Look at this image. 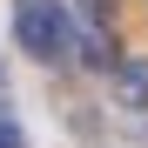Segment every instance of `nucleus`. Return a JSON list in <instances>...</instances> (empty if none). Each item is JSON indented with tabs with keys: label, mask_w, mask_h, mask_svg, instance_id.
Returning a JSON list of instances; mask_svg holds the SVG:
<instances>
[{
	"label": "nucleus",
	"mask_w": 148,
	"mask_h": 148,
	"mask_svg": "<svg viewBox=\"0 0 148 148\" xmlns=\"http://www.w3.org/2000/svg\"><path fill=\"white\" fill-rule=\"evenodd\" d=\"M14 40H20V54H34V61H61L74 47L67 7L61 0H14Z\"/></svg>",
	"instance_id": "f257e3e1"
},
{
	"label": "nucleus",
	"mask_w": 148,
	"mask_h": 148,
	"mask_svg": "<svg viewBox=\"0 0 148 148\" xmlns=\"http://www.w3.org/2000/svg\"><path fill=\"white\" fill-rule=\"evenodd\" d=\"M114 101L135 108V114H148V61H121L114 67Z\"/></svg>",
	"instance_id": "f03ea898"
},
{
	"label": "nucleus",
	"mask_w": 148,
	"mask_h": 148,
	"mask_svg": "<svg viewBox=\"0 0 148 148\" xmlns=\"http://www.w3.org/2000/svg\"><path fill=\"white\" fill-rule=\"evenodd\" d=\"M74 47H81V54H74V61H81V67H121V54H114V40H108L101 27H94V34H81V40H74Z\"/></svg>",
	"instance_id": "7ed1b4c3"
},
{
	"label": "nucleus",
	"mask_w": 148,
	"mask_h": 148,
	"mask_svg": "<svg viewBox=\"0 0 148 148\" xmlns=\"http://www.w3.org/2000/svg\"><path fill=\"white\" fill-rule=\"evenodd\" d=\"M81 7H88L94 20H114V0H81Z\"/></svg>",
	"instance_id": "20e7f679"
},
{
	"label": "nucleus",
	"mask_w": 148,
	"mask_h": 148,
	"mask_svg": "<svg viewBox=\"0 0 148 148\" xmlns=\"http://www.w3.org/2000/svg\"><path fill=\"white\" fill-rule=\"evenodd\" d=\"M0 148H20V128H14V121H0Z\"/></svg>",
	"instance_id": "39448f33"
}]
</instances>
